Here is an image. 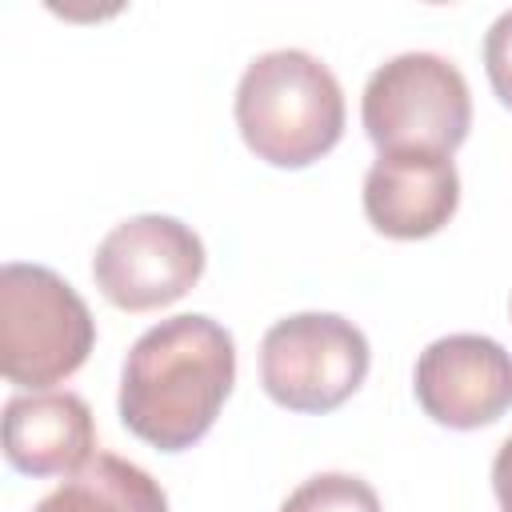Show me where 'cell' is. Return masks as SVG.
Returning <instances> with one entry per match:
<instances>
[{"instance_id": "cell-14", "label": "cell", "mask_w": 512, "mask_h": 512, "mask_svg": "<svg viewBox=\"0 0 512 512\" xmlns=\"http://www.w3.org/2000/svg\"><path fill=\"white\" fill-rule=\"evenodd\" d=\"M508 312H512V300H508Z\"/></svg>"}, {"instance_id": "cell-4", "label": "cell", "mask_w": 512, "mask_h": 512, "mask_svg": "<svg viewBox=\"0 0 512 512\" xmlns=\"http://www.w3.org/2000/svg\"><path fill=\"white\" fill-rule=\"evenodd\" d=\"M360 124L376 156H452L472 128L468 80L440 52H400L368 76L360 96Z\"/></svg>"}, {"instance_id": "cell-11", "label": "cell", "mask_w": 512, "mask_h": 512, "mask_svg": "<svg viewBox=\"0 0 512 512\" xmlns=\"http://www.w3.org/2000/svg\"><path fill=\"white\" fill-rule=\"evenodd\" d=\"M280 512H384L376 488L352 472H316L296 484Z\"/></svg>"}, {"instance_id": "cell-8", "label": "cell", "mask_w": 512, "mask_h": 512, "mask_svg": "<svg viewBox=\"0 0 512 512\" xmlns=\"http://www.w3.org/2000/svg\"><path fill=\"white\" fill-rule=\"evenodd\" d=\"M364 216L388 240L436 236L460 208V172L452 156L388 152L364 172Z\"/></svg>"}, {"instance_id": "cell-6", "label": "cell", "mask_w": 512, "mask_h": 512, "mask_svg": "<svg viewBox=\"0 0 512 512\" xmlns=\"http://www.w3.org/2000/svg\"><path fill=\"white\" fill-rule=\"evenodd\" d=\"M208 252L192 224L140 212L120 220L92 256L100 296L120 312H156L188 296L204 276Z\"/></svg>"}, {"instance_id": "cell-13", "label": "cell", "mask_w": 512, "mask_h": 512, "mask_svg": "<svg viewBox=\"0 0 512 512\" xmlns=\"http://www.w3.org/2000/svg\"><path fill=\"white\" fill-rule=\"evenodd\" d=\"M492 492H496L500 512H512V436L492 456Z\"/></svg>"}, {"instance_id": "cell-1", "label": "cell", "mask_w": 512, "mask_h": 512, "mask_svg": "<svg viewBox=\"0 0 512 512\" xmlns=\"http://www.w3.org/2000/svg\"><path fill=\"white\" fill-rule=\"evenodd\" d=\"M232 384V332L204 312H180L140 332L128 348L116 412L120 424L156 452H184L212 432Z\"/></svg>"}, {"instance_id": "cell-9", "label": "cell", "mask_w": 512, "mask_h": 512, "mask_svg": "<svg viewBox=\"0 0 512 512\" xmlns=\"http://www.w3.org/2000/svg\"><path fill=\"white\" fill-rule=\"evenodd\" d=\"M96 456V420L76 392H20L4 404V460L32 476H72Z\"/></svg>"}, {"instance_id": "cell-12", "label": "cell", "mask_w": 512, "mask_h": 512, "mask_svg": "<svg viewBox=\"0 0 512 512\" xmlns=\"http://www.w3.org/2000/svg\"><path fill=\"white\" fill-rule=\"evenodd\" d=\"M480 56H484V72H488L492 96L512 112V8H504L488 24Z\"/></svg>"}, {"instance_id": "cell-5", "label": "cell", "mask_w": 512, "mask_h": 512, "mask_svg": "<svg viewBox=\"0 0 512 512\" xmlns=\"http://www.w3.org/2000/svg\"><path fill=\"white\" fill-rule=\"evenodd\" d=\"M372 368L368 336L336 312H292L260 340V384L272 404L324 416L352 400Z\"/></svg>"}, {"instance_id": "cell-10", "label": "cell", "mask_w": 512, "mask_h": 512, "mask_svg": "<svg viewBox=\"0 0 512 512\" xmlns=\"http://www.w3.org/2000/svg\"><path fill=\"white\" fill-rule=\"evenodd\" d=\"M32 512H168V496L140 464L116 452H96L80 472L36 500Z\"/></svg>"}, {"instance_id": "cell-2", "label": "cell", "mask_w": 512, "mask_h": 512, "mask_svg": "<svg viewBox=\"0 0 512 512\" xmlns=\"http://www.w3.org/2000/svg\"><path fill=\"white\" fill-rule=\"evenodd\" d=\"M236 128L272 168H308L344 136V92L332 68L304 48L260 52L236 84Z\"/></svg>"}, {"instance_id": "cell-7", "label": "cell", "mask_w": 512, "mask_h": 512, "mask_svg": "<svg viewBox=\"0 0 512 512\" xmlns=\"http://www.w3.org/2000/svg\"><path fill=\"white\" fill-rule=\"evenodd\" d=\"M412 392L420 412L440 428H488L512 408V352L480 332L440 336L416 356Z\"/></svg>"}, {"instance_id": "cell-3", "label": "cell", "mask_w": 512, "mask_h": 512, "mask_svg": "<svg viewBox=\"0 0 512 512\" xmlns=\"http://www.w3.org/2000/svg\"><path fill=\"white\" fill-rule=\"evenodd\" d=\"M96 348V320L80 292L44 264L0 268V372L8 384L48 392L76 376Z\"/></svg>"}]
</instances>
